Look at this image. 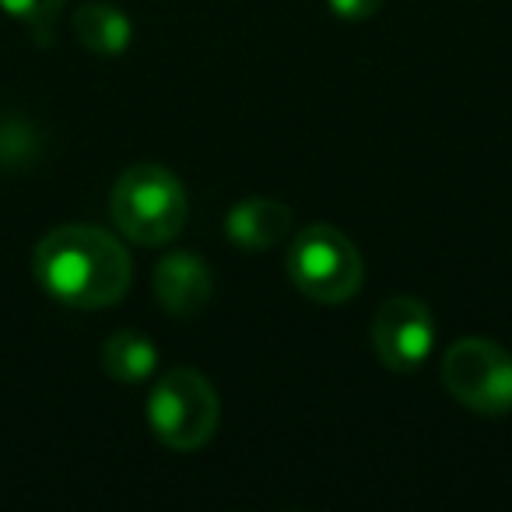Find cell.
Segmentation results:
<instances>
[{
  "label": "cell",
  "mask_w": 512,
  "mask_h": 512,
  "mask_svg": "<svg viewBox=\"0 0 512 512\" xmlns=\"http://www.w3.org/2000/svg\"><path fill=\"white\" fill-rule=\"evenodd\" d=\"M442 383L449 397L474 414L512 411V355L488 337H463L442 358Z\"/></svg>",
  "instance_id": "cell-5"
},
{
  "label": "cell",
  "mask_w": 512,
  "mask_h": 512,
  "mask_svg": "<svg viewBox=\"0 0 512 512\" xmlns=\"http://www.w3.org/2000/svg\"><path fill=\"white\" fill-rule=\"evenodd\" d=\"M158 365L155 341L141 330H116L106 344H102V369L116 383H144L151 379Z\"/></svg>",
  "instance_id": "cell-10"
},
{
  "label": "cell",
  "mask_w": 512,
  "mask_h": 512,
  "mask_svg": "<svg viewBox=\"0 0 512 512\" xmlns=\"http://www.w3.org/2000/svg\"><path fill=\"white\" fill-rule=\"evenodd\" d=\"M74 36L95 57H120L130 46L134 25H130V18L116 4L92 0V4H81L74 11Z\"/></svg>",
  "instance_id": "cell-9"
},
{
  "label": "cell",
  "mask_w": 512,
  "mask_h": 512,
  "mask_svg": "<svg viewBox=\"0 0 512 512\" xmlns=\"http://www.w3.org/2000/svg\"><path fill=\"white\" fill-rule=\"evenodd\" d=\"M113 221L137 246H165L186 225V190L165 165H130L109 193Z\"/></svg>",
  "instance_id": "cell-2"
},
{
  "label": "cell",
  "mask_w": 512,
  "mask_h": 512,
  "mask_svg": "<svg viewBox=\"0 0 512 512\" xmlns=\"http://www.w3.org/2000/svg\"><path fill=\"white\" fill-rule=\"evenodd\" d=\"M211 292H214V274L197 253L179 249V253H169L158 260L155 295L169 316H179V320L197 316L207 306Z\"/></svg>",
  "instance_id": "cell-7"
},
{
  "label": "cell",
  "mask_w": 512,
  "mask_h": 512,
  "mask_svg": "<svg viewBox=\"0 0 512 512\" xmlns=\"http://www.w3.org/2000/svg\"><path fill=\"white\" fill-rule=\"evenodd\" d=\"M327 4L341 22H365L383 8V0H327Z\"/></svg>",
  "instance_id": "cell-12"
},
{
  "label": "cell",
  "mask_w": 512,
  "mask_h": 512,
  "mask_svg": "<svg viewBox=\"0 0 512 512\" xmlns=\"http://www.w3.org/2000/svg\"><path fill=\"white\" fill-rule=\"evenodd\" d=\"M292 211L274 197H246L225 214V235L239 249H271L292 235Z\"/></svg>",
  "instance_id": "cell-8"
},
{
  "label": "cell",
  "mask_w": 512,
  "mask_h": 512,
  "mask_svg": "<svg viewBox=\"0 0 512 512\" xmlns=\"http://www.w3.org/2000/svg\"><path fill=\"white\" fill-rule=\"evenodd\" d=\"M288 278L306 299L341 306L362 288L365 267L355 242L334 225H309L288 249Z\"/></svg>",
  "instance_id": "cell-4"
},
{
  "label": "cell",
  "mask_w": 512,
  "mask_h": 512,
  "mask_svg": "<svg viewBox=\"0 0 512 512\" xmlns=\"http://www.w3.org/2000/svg\"><path fill=\"white\" fill-rule=\"evenodd\" d=\"M435 344L432 309L414 295H393L376 309L372 348L390 372H414L425 365Z\"/></svg>",
  "instance_id": "cell-6"
},
{
  "label": "cell",
  "mask_w": 512,
  "mask_h": 512,
  "mask_svg": "<svg viewBox=\"0 0 512 512\" xmlns=\"http://www.w3.org/2000/svg\"><path fill=\"white\" fill-rule=\"evenodd\" d=\"M64 4L67 0H0L4 15H11L15 22H22L32 36H50V29L57 25Z\"/></svg>",
  "instance_id": "cell-11"
},
{
  "label": "cell",
  "mask_w": 512,
  "mask_h": 512,
  "mask_svg": "<svg viewBox=\"0 0 512 512\" xmlns=\"http://www.w3.org/2000/svg\"><path fill=\"white\" fill-rule=\"evenodd\" d=\"M36 281L71 309H106L127 295L130 256L120 239L95 225H64L39 239L32 253Z\"/></svg>",
  "instance_id": "cell-1"
},
{
  "label": "cell",
  "mask_w": 512,
  "mask_h": 512,
  "mask_svg": "<svg viewBox=\"0 0 512 512\" xmlns=\"http://www.w3.org/2000/svg\"><path fill=\"white\" fill-rule=\"evenodd\" d=\"M221 404L214 386L197 369L162 372L148 397V425L158 442L176 453H197L214 439Z\"/></svg>",
  "instance_id": "cell-3"
}]
</instances>
